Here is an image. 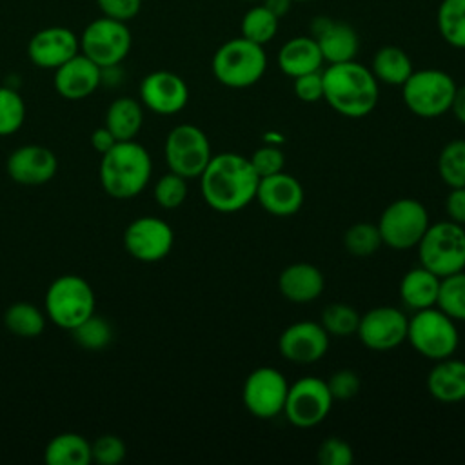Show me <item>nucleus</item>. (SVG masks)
Masks as SVG:
<instances>
[{
	"label": "nucleus",
	"instance_id": "nucleus-43",
	"mask_svg": "<svg viewBox=\"0 0 465 465\" xmlns=\"http://www.w3.org/2000/svg\"><path fill=\"white\" fill-rule=\"evenodd\" d=\"M327 387L332 400L347 401L360 392V376L351 369H340L331 374V378L327 380Z\"/></svg>",
	"mask_w": 465,
	"mask_h": 465
},
{
	"label": "nucleus",
	"instance_id": "nucleus-20",
	"mask_svg": "<svg viewBox=\"0 0 465 465\" xmlns=\"http://www.w3.org/2000/svg\"><path fill=\"white\" fill-rule=\"evenodd\" d=\"M58 171L54 153L44 145L29 143L13 151L7 158V174L22 185L47 183Z\"/></svg>",
	"mask_w": 465,
	"mask_h": 465
},
{
	"label": "nucleus",
	"instance_id": "nucleus-28",
	"mask_svg": "<svg viewBox=\"0 0 465 465\" xmlns=\"http://www.w3.org/2000/svg\"><path fill=\"white\" fill-rule=\"evenodd\" d=\"M374 74V78L387 85H398L401 87L405 80L414 71L411 56L398 45H383L380 47L371 62L369 67Z\"/></svg>",
	"mask_w": 465,
	"mask_h": 465
},
{
	"label": "nucleus",
	"instance_id": "nucleus-15",
	"mask_svg": "<svg viewBox=\"0 0 465 465\" xmlns=\"http://www.w3.org/2000/svg\"><path fill=\"white\" fill-rule=\"evenodd\" d=\"M174 243L171 225L156 216H140L133 220L124 232L125 251L138 262H160Z\"/></svg>",
	"mask_w": 465,
	"mask_h": 465
},
{
	"label": "nucleus",
	"instance_id": "nucleus-48",
	"mask_svg": "<svg viewBox=\"0 0 465 465\" xmlns=\"http://www.w3.org/2000/svg\"><path fill=\"white\" fill-rule=\"evenodd\" d=\"M449 111H452L454 118L458 122L465 124V84L456 87V93H454V98H452V104H450Z\"/></svg>",
	"mask_w": 465,
	"mask_h": 465
},
{
	"label": "nucleus",
	"instance_id": "nucleus-37",
	"mask_svg": "<svg viewBox=\"0 0 465 465\" xmlns=\"http://www.w3.org/2000/svg\"><path fill=\"white\" fill-rule=\"evenodd\" d=\"M74 341L87 351H102L113 340V327L105 318L91 314L87 320L71 329Z\"/></svg>",
	"mask_w": 465,
	"mask_h": 465
},
{
	"label": "nucleus",
	"instance_id": "nucleus-26",
	"mask_svg": "<svg viewBox=\"0 0 465 465\" xmlns=\"http://www.w3.org/2000/svg\"><path fill=\"white\" fill-rule=\"evenodd\" d=\"M441 278L423 265L407 271L400 282V298L411 311L434 307L438 302Z\"/></svg>",
	"mask_w": 465,
	"mask_h": 465
},
{
	"label": "nucleus",
	"instance_id": "nucleus-35",
	"mask_svg": "<svg viewBox=\"0 0 465 465\" xmlns=\"http://www.w3.org/2000/svg\"><path fill=\"white\" fill-rule=\"evenodd\" d=\"M360 312L351 307L349 303H331L322 311L320 323L327 331L329 336L336 338H349L356 334L360 323Z\"/></svg>",
	"mask_w": 465,
	"mask_h": 465
},
{
	"label": "nucleus",
	"instance_id": "nucleus-41",
	"mask_svg": "<svg viewBox=\"0 0 465 465\" xmlns=\"http://www.w3.org/2000/svg\"><path fill=\"white\" fill-rule=\"evenodd\" d=\"M249 162H251L252 169L256 171V174L260 178H263V176H271V174L283 171L285 154L276 145H263L251 154Z\"/></svg>",
	"mask_w": 465,
	"mask_h": 465
},
{
	"label": "nucleus",
	"instance_id": "nucleus-13",
	"mask_svg": "<svg viewBox=\"0 0 465 465\" xmlns=\"http://www.w3.org/2000/svg\"><path fill=\"white\" fill-rule=\"evenodd\" d=\"M289 383L274 367H258L243 381L242 400L245 409L262 420H269L283 412Z\"/></svg>",
	"mask_w": 465,
	"mask_h": 465
},
{
	"label": "nucleus",
	"instance_id": "nucleus-36",
	"mask_svg": "<svg viewBox=\"0 0 465 465\" xmlns=\"http://www.w3.org/2000/svg\"><path fill=\"white\" fill-rule=\"evenodd\" d=\"M383 245L381 234L376 223L358 222L351 225L343 234V247L352 256H371Z\"/></svg>",
	"mask_w": 465,
	"mask_h": 465
},
{
	"label": "nucleus",
	"instance_id": "nucleus-3",
	"mask_svg": "<svg viewBox=\"0 0 465 465\" xmlns=\"http://www.w3.org/2000/svg\"><path fill=\"white\" fill-rule=\"evenodd\" d=\"M153 162L143 145L134 140L116 142L102 154L100 183L104 191L118 200L140 194L149 183Z\"/></svg>",
	"mask_w": 465,
	"mask_h": 465
},
{
	"label": "nucleus",
	"instance_id": "nucleus-6",
	"mask_svg": "<svg viewBox=\"0 0 465 465\" xmlns=\"http://www.w3.org/2000/svg\"><path fill=\"white\" fill-rule=\"evenodd\" d=\"M454 78L441 69H414L401 85V96L411 113L420 118H438L450 109Z\"/></svg>",
	"mask_w": 465,
	"mask_h": 465
},
{
	"label": "nucleus",
	"instance_id": "nucleus-32",
	"mask_svg": "<svg viewBox=\"0 0 465 465\" xmlns=\"http://www.w3.org/2000/svg\"><path fill=\"white\" fill-rule=\"evenodd\" d=\"M4 323L7 331L15 336L36 338L45 327V316L36 305L29 302H16L7 307L4 314Z\"/></svg>",
	"mask_w": 465,
	"mask_h": 465
},
{
	"label": "nucleus",
	"instance_id": "nucleus-31",
	"mask_svg": "<svg viewBox=\"0 0 465 465\" xmlns=\"http://www.w3.org/2000/svg\"><path fill=\"white\" fill-rule=\"evenodd\" d=\"M278 25L280 18L274 13H271L263 4H254L243 13L240 22V33L243 38L265 45L274 40Z\"/></svg>",
	"mask_w": 465,
	"mask_h": 465
},
{
	"label": "nucleus",
	"instance_id": "nucleus-9",
	"mask_svg": "<svg viewBox=\"0 0 465 465\" xmlns=\"http://www.w3.org/2000/svg\"><path fill=\"white\" fill-rule=\"evenodd\" d=\"M376 225L381 242L387 247L394 251H409L420 243L430 222L429 213L420 200L398 198L383 209Z\"/></svg>",
	"mask_w": 465,
	"mask_h": 465
},
{
	"label": "nucleus",
	"instance_id": "nucleus-51",
	"mask_svg": "<svg viewBox=\"0 0 465 465\" xmlns=\"http://www.w3.org/2000/svg\"><path fill=\"white\" fill-rule=\"evenodd\" d=\"M291 2H292V4H294V2H300V4H303V2H316V0H291Z\"/></svg>",
	"mask_w": 465,
	"mask_h": 465
},
{
	"label": "nucleus",
	"instance_id": "nucleus-17",
	"mask_svg": "<svg viewBox=\"0 0 465 465\" xmlns=\"http://www.w3.org/2000/svg\"><path fill=\"white\" fill-rule=\"evenodd\" d=\"M311 36L316 40L323 62L340 64L356 60L360 36L351 24L331 16H316L311 20Z\"/></svg>",
	"mask_w": 465,
	"mask_h": 465
},
{
	"label": "nucleus",
	"instance_id": "nucleus-42",
	"mask_svg": "<svg viewBox=\"0 0 465 465\" xmlns=\"http://www.w3.org/2000/svg\"><path fill=\"white\" fill-rule=\"evenodd\" d=\"M354 460L351 445L336 436L323 440L318 447V461L322 465H351Z\"/></svg>",
	"mask_w": 465,
	"mask_h": 465
},
{
	"label": "nucleus",
	"instance_id": "nucleus-33",
	"mask_svg": "<svg viewBox=\"0 0 465 465\" xmlns=\"http://www.w3.org/2000/svg\"><path fill=\"white\" fill-rule=\"evenodd\" d=\"M438 174L450 189L465 187V140L447 142L438 156Z\"/></svg>",
	"mask_w": 465,
	"mask_h": 465
},
{
	"label": "nucleus",
	"instance_id": "nucleus-23",
	"mask_svg": "<svg viewBox=\"0 0 465 465\" xmlns=\"http://www.w3.org/2000/svg\"><path fill=\"white\" fill-rule=\"evenodd\" d=\"M325 287V278L318 267L307 262L287 265L278 276L280 294L292 303H309L320 298Z\"/></svg>",
	"mask_w": 465,
	"mask_h": 465
},
{
	"label": "nucleus",
	"instance_id": "nucleus-27",
	"mask_svg": "<svg viewBox=\"0 0 465 465\" xmlns=\"http://www.w3.org/2000/svg\"><path fill=\"white\" fill-rule=\"evenodd\" d=\"M143 124L142 104L131 96H120L111 102L105 113V127L118 142L134 140Z\"/></svg>",
	"mask_w": 465,
	"mask_h": 465
},
{
	"label": "nucleus",
	"instance_id": "nucleus-2",
	"mask_svg": "<svg viewBox=\"0 0 465 465\" xmlns=\"http://www.w3.org/2000/svg\"><path fill=\"white\" fill-rule=\"evenodd\" d=\"M323 74V100L341 116L363 118L378 104L380 87L372 71L356 62L327 64Z\"/></svg>",
	"mask_w": 465,
	"mask_h": 465
},
{
	"label": "nucleus",
	"instance_id": "nucleus-44",
	"mask_svg": "<svg viewBox=\"0 0 465 465\" xmlns=\"http://www.w3.org/2000/svg\"><path fill=\"white\" fill-rule=\"evenodd\" d=\"M292 91H294L296 98L305 102V104L323 100V74H322V69L292 78Z\"/></svg>",
	"mask_w": 465,
	"mask_h": 465
},
{
	"label": "nucleus",
	"instance_id": "nucleus-30",
	"mask_svg": "<svg viewBox=\"0 0 465 465\" xmlns=\"http://www.w3.org/2000/svg\"><path fill=\"white\" fill-rule=\"evenodd\" d=\"M440 36L454 49H465V0H441L436 11Z\"/></svg>",
	"mask_w": 465,
	"mask_h": 465
},
{
	"label": "nucleus",
	"instance_id": "nucleus-11",
	"mask_svg": "<svg viewBox=\"0 0 465 465\" xmlns=\"http://www.w3.org/2000/svg\"><path fill=\"white\" fill-rule=\"evenodd\" d=\"M133 36L125 22L102 16L93 20L80 36V51L102 69L116 67L131 51Z\"/></svg>",
	"mask_w": 465,
	"mask_h": 465
},
{
	"label": "nucleus",
	"instance_id": "nucleus-50",
	"mask_svg": "<svg viewBox=\"0 0 465 465\" xmlns=\"http://www.w3.org/2000/svg\"><path fill=\"white\" fill-rule=\"evenodd\" d=\"M243 2H251V4H262L263 0H243Z\"/></svg>",
	"mask_w": 465,
	"mask_h": 465
},
{
	"label": "nucleus",
	"instance_id": "nucleus-10",
	"mask_svg": "<svg viewBox=\"0 0 465 465\" xmlns=\"http://www.w3.org/2000/svg\"><path fill=\"white\" fill-rule=\"evenodd\" d=\"M163 153L169 171L183 176L185 180L200 178L213 156L207 134L193 124H180L173 127L165 138Z\"/></svg>",
	"mask_w": 465,
	"mask_h": 465
},
{
	"label": "nucleus",
	"instance_id": "nucleus-29",
	"mask_svg": "<svg viewBox=\"0 0 465 465\" xmlns=\"http://www.w3.org/2000/svg\"><path fill=\"white\" fill-rule=\"evenodd\" d=\"M44 458L49 465H87L91 443L76 432H62L47 443Z\"/></svg>",
	"mask_w": 465,
	"mask_h": 465
},
{
	"label": "nucleus",
	"instance_id": "nucleus-40",
	"mask_svg": "<svg viewBox=\"0 0 465 465\" xmlns=\"http://www.w3.org/2000/svg\"><path fill=\"white\" fill-rule=\"evenodd\" d=\"M125 458V443L114 436L105 434L91 443V461L100 465H116Z\"/></svg>",
	"mask_w": 465,
	"mask_h": 465
},
{
	"label": "nucleus",
	"instance_id": "nucleus-46",
	"mask_svg": "<svg viewBox=\"0 0 465 465\" xmlns=\"http://www.w3.org/2000/svg\"><path fill=\"white\" fill-rule=\"evenodd\" d=\"M445 213L450 222L465 225V187H454L445 198Z\"/></svg>",
	"mask_w": 465,
	"mask_h": 465
},
{
	"label": "nucleus",
	"instance_id": "nucleus-8",
	"mask_svg": "<svg viewBox=\"0 0 465 465\" xmlns=\"http://www.w3.org/2000/svg\"><path fill=\"white\" fill-rule=\"evenodd\" d=\"M45 312L54 325L71 331L94 314V292L82 276L64 274L45 292Z\"/></svg>",
	"mask_w": 465,
	"mask_h": 465
},
{
	"label": "nucleus",
	"instance_id": "nucleus-39",
	"mask_svg": "<svg viewBox=\"0 0 465 465\" xmlns=\"http://www.w3.org/2000/svg\"><path fill=\"white\" fill-rule=\"evenodd\" d=\"M154 200L163 209H176L187 198V180L173 171L163 174L154 185Z\"/></svg>",
	"mask_w": 465,
	"mask_h": 465
},
{
	"label": "nucleus",
	"instance_id": "nucleus-1",
	"mask_svg": "<svg viewBox=\"0 0 465 465\" xmlns=\"http://www.w3.org/2000/svg\"><path fill=\"white\" fill-rule=\"evenodd\" d=\"M260 176L249 158L238 153L213 154L200 174V189L205 203L216 213H236L254 198Z\"/></svg>",
	"mask_w": 465,
	"mask_h": 465
},
{
	"label": "nucleus",
	"instance_id": "nucleus-47",
	"mask_svg": "<svg viewBox=\"0 0 465 465\" xmlns=\"http://www.w3.org/2000/svg\"><path fill=\"white\" fill-rule=\"evenodd\" d=\"M118 140L114 138V134L104 125V127H98L93 131L91 134V145L96 153L100 154H105L109 149H113V145L116 143Z\"/></svg>",
	"mask_w": 465,
	"mask_h": 465
},
{
	"label": "nucleus",
	"instance_id": "nucleus-19",
	"mask_svg": "<svg viewBox=\"0 0 465 465\" xmlns=\"http://www.w3.org/2000/svg\"><path fill=\"white\" fill-rule=\"evenodd\" d=\"M80 53V38L67 27L53 25L35 33L27 45L31 62L44 69H56Z\"/></svg>",
	"mask_w": 465,
	"mask_h": 465
},
{
	"label": "nucleus",
	"instance_id": "nucleus-14",
	"mask_svg": "<svg viewBox=\"0 0 465 465\" xmlns=\"http://www.w3.org/2000/svg\"><path fill=\"white\" fill-rule=\"evenodd\" d=\"M409 318L403 311L391 305H380L360 316L358 338L376 352L392 351L407 340Z\"/></svg>",
	"mask_w": 465,
	"mask_h": 465
},
{
	"label": "nucleus",
	"instance_id": "nucleus-49",
	"mask_svg": "<svg viewBox=\"0 0 465 465\" xmlns=\"http://www.w3.org/2000/svg\"><path fill=\"white\" fill-rule=\"evenodd\" d=\"M262 4H263L271 13H274L278 18L285 16V15L291 11V5H292L291 0H263Z\"/></svg>",
	"mask_w": 465,
	"mask_h": 465
},
{
	"label": "nucleus",
	"instance_id": "nucleus-22",
	"mask_svg": "<svg viewBox=\"0 0 465 465\" xmlns=\"http://www.w3.org/2000/svg\"><path fill=\"white\" fill-rule=\"evenodd\" d=\"M102 84V67L84 53L74 54L54 69V89L67 100H82L93 94Z\"/></svg>",
	"mask_w": 465,
	"mask_h": 465
},
{
	"label": "nucleus",
	"instance_id": "nucleus-24",
	"mask_svg": "<svg viewBox=\"0 0 465 465\" xmlns=\"http://www.w3.org/2000/svg\"><path fill=\"white\" fill-rule=\"evenodd\" d=\"M276 64L283 74L296 78L323 67V56L311 35H300L289 38L276 54Z\"/></svg>",
	"mask_w": 465,
	"mask_h": 465
},
{
	"label": "nucleus",
	"instance_id": "nucleus-5",
	"mask_svg": "<svg viewBox=\"0 0 465 465\" xmlns=\"http://www.w3.org/2000/svg\"><path fill=\"white\" fill-rule=\"evenodd\" d=\"M416 247L420 265L432 271L440 278L465 269L463 225L450 220L430 223Z\"/></svg>",
	"mask_w": 465,
	"mask_h": 465
},
{
	"label": "nucleus",
	"instance_id": "nucleus-7",
	"mask_svg": "<svg viewBox=\"0 0 465 465\" xmlns=\"http://www.w3.org/2000/svg\"><path fill=\"white\" fill-rule=\"evenodd\" d=\"M407 341L418 354L438 361L454 354L460 334L456 322L434 305L416 311L414 316L409 318Z\"/></svg>",
	"mask_w": 465,
	"mask_h": 465
},
{
	"label": "nucleus",
	"instance_id": "nucleus-34",
	"mask_svg": "<svg viewBox=\"0 0 465 465\" xmlns=\"http://www.w3.org/2000/svg\"><path fill=\"white\" fill-rule=\"evenodd\" d=\"M436 307L454 322H465V271L441 278Z\"/></svg>",
	"mask_w": 465,
	"mask_h": 465
},
{
	"label": "nucleus",
	"instance_id": "nucleus-12",
	"mask_svg": "<svg viewBox=\"0 0 465 465\" xmlns=\"http://www.w3.org/2000/svg\"><path fill=\"white\" fill-rule=\"evenodd\" d=\"M332 401L325 380L318 376H303L289 385L283 414L291 425L298 429H312L327 418Z\"/></svg>",
	"mask_w": 465,
	"mask_h": 465
},
{
	"label": "nucleus",
	"instance_id": "nucleus-25",
	"mask_svg": "<svg viewBox=\"0 0 465 465\" xmlns=\"http://www.w3.org/2000/svg\"><path fill=\"white\" fill-rule=\"evenodd\" d=\"M429 394L441 403L465 400V361L454 358L438 360L427 374Z\"/></svg>",
	"mask_w": 465,
	"mask_h": 465
},
{
	"label": "nucleus",
	"instance_id": "nucleus-18",
	"mask_svg": "<svg viewBox=\"0 0 465 465\" xmlns=\"http://www.w3.org/2000/svg\"><path fill=\"white\" fill-rule=\"evenodd\" d=\"M140 100L156 114H174L187 105L189 87L173 71H153L140 84Z\"/></svg>",
	"mask_w": 465,
	"mask_h": 465
},
{
	"label": "nucleus",
	"instance_id": "nucleus-4",
	"mask_svg": "<svg viewBox=\"0 0 465 465\" xmlns=\"http://www.w3.org/2000/svg\"><path fill=\"white\" fill-rule=\"evenodd\" d=\"M267 69L263 45L243 36L223 42L213 54L211 71L214 78L231 89H245L260 82Z\"/></svg>",
	"mask_w": 465,
	"mask_h": 465
},
{
	"label": "nucleus",
	"instance_id": "nucleus-16",
	"mask_svg": "<svg viewBox=\"0 0 465 465\" xmlns=\"http://www.w3.org/2000/svg\"><path fill=\"white\" fill-rule=\"evenodd\" d=\"M280 354L292 363L307 365L322 360L329 351V334L316 322H296L278 338Z\"/></svg>",
	"mask_w": 465,
	"mask_h": 465
},
{
	"label": "nucleus",
	"instance_id": "nucleus-38",
	"mask_svg": "<svg viewBox=\"0 0 465 465\" xmlns=\"http://www.w3.org/2000/svg\"><path fill=\"white\" fill-rule=\"evenodd\" d=\"M25 120V104L11 87H0V136L15 134Z\"/></svg>",
	"mask_w": 465,
	"mask_h": 465
},
{
	"label": "nucleus",
	"instance_id": "nucleus-21",
	"mask_svg": "<svg viewBox=\"0 0 465 465\" xmlns=\"http://www.w3.org/2000/svg\"><path fill=\"white\" fill-rule=\"evenodd\" d=\"M303 198L302 183L292 174L280 171L260 178L254 200L272 216H291L302 209Z\"/></svg>",
	"mask_w": 465,
	"mask_h": 465
},
{
	"label": "nucleus",
	"instance_id": "nucleus-45",
	"mask_svg": "<svg viewBox=\"0 0 465 465\" xmlns=\"http://www.w3.org/2000/svg\"><path fill=\"white\" fill-rule=\"evenodd\" d=\"M104 16L127 22L134 18L142 7V0H96Z\"/></svg>",
	"mask_w": 465,
	"mask_h": 465
}]
</instances>
